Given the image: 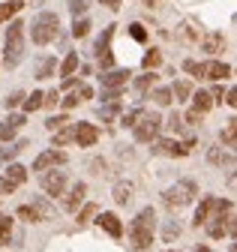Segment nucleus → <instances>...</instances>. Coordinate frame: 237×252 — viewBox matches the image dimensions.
<instances>
[{"label":"nucleus","instance_id":"nucleus-36","mask_svg":"<svg viewBox=\"0 0 237 252\" xmlns=\"http://www.w3.org/2000/svg\"><path fill=\"white\" fill-rule=\"evenodd\" d=\"M144 111L141 108H135V111H129V114H123V126H129V129H132V126L138 123V117H141Z\"/></svg>","mask_w":237,"mask_h":252},{"label":"nucleus","instance_id":"nucleus-29","mask_svg":"<svg viewBox=\"0 0 237 252\" xmlns=\"http://www.w3.org/2000/svg\"><path fill=\"white\" fill-rule=\"evenodd\" d=\"M75 69H78V54H66L63 66H60V75H72Z\"/></svg>","mask_w":237,"mask_h":252},{"label":"nucleus","instance_id":"nucleus-16","mask_svg":"<svg viewBox=\"0 0 237 252\" xmlns=\"http://www.w3.org/2000/svg\"><path fill=\"white\" fill-rule=\"evenodd\" d=\"M24 123V117L21 114H15V117H9L6 123H0V141H9L12 135H15V129H18V126Z\"/></svg>","mask_w":237,"mask_h":252},{"label":"nucleus","instance_id":"nucleus-24","mask_svg":"<svg viewBox=\"0 0 237 252\" xmlns=\"http://www.w3.org/2000/svg\"><path fill=\"white\" fill-rule=\"evenodd\" d=\"M222 141H225V144H231V147H237V117H234V120H228V126L222 129Z\"/></svg>","mask_w":237,"mask_h":252},{"label":"nucleus","instance_id":"nucleus-41","mask_svg":"<svg viewBox=\"0 0 237 252\" xmlns=\"http://www.w3.org/2000/svg\"><path fill=\"white\" fill-rule=\"evenodd\" d=\"M75 96H78V99H90V96H93V90L87 87V84H78V90H75Z\"/></svg>","mask_w":237,"mask_h":252},{"label":"nucleus","instance_id":"nucleus-47","mask_svg":"<svg viewBox=\"0 0 237 252\" xmlns=\"http://www.w3.org/2000/svg\"><path fill=\"white\" fill-rule=\"evenodd\" d=\"M54 102H57V90L45 93V99H42V105H54Z\"/></svg>","mask_w":237,"mask_h":252},{"label":"nucleus","instance_id":"nucleus-50","mask_svg":"<svg viewBox=\"0 0 237 252\" xmlns=\"http://www.w3.org/2000/svg\"><path fill=\"white\" fill-rule=\"evenodd\" d=\"M195 252H213V249H207V246H198V249H195Z\"/></svg>","mask_w":237,"mask_h":252},{"label":"nucleus","instance_id":"nucleus-9","mask_svg":"<svg viewBox=\"0 0 237 252\" xmlns=\"http://www.w3.org/2000/svg\"><path fill=\"white\" fill-rule=\"evenodd\" d=\"M192 147H195L192 138H186V141H156L153 144V150L162 153V156H186Z\"/></svg>","mask_w":237,"mask_h":252},{"label":"nucleus","instance_id":"nucleus-28","mask_svg":"<svg viewBox=\"0 0 237 252\" xmlns=\"http://www.w3.org/2000/svg\"><path fill=\"white\" fill-rule=\"evenodd\" d=\"M42 99H45V93H30V96H27V102H24V111H36V108H42Z\"/></svg>","mask_w":237,"mask_h":252},{"label":"nucleus","instance_id":"nucleus-48","mask_svg":"<svg viewBox=\"0 0 237 252\" xmlns=\"http://www.w3.org/2000/svg\"><path fill=\"white\" fill-rule=\"evenodd\" d=\"M99 3H105L108 9H120V0H99Z\"/></svg>","mask_w":237,"mask_h":252},{"label":"nucleus","instance_id":"nucleus-38","mask_svg":"<svg viewBox=\"0 0 237 252\" xmlns=\"http://www.w3.org/2000/svg\"><path fill=\"white\" fill-rule=\"evenodd\" d=\"M66 123H69V120H66L63 114H60V117H51V120H48V129H51V132H57V129H63Z\"/></svg>","mask_w":237,"mask_h":252},{"label":"nucleus","instance_id":"nucleus-1","mask_svg":"<svg viewBox=\"0 0 237 252\" xmlns=\"http://www.w3.org/2000/svg\"><path fill=\"white\" fill-rule=\"evenodd\" d=\"M153 210L150 207H144L138 216H135V222H132V228H129V237H132V246L135 249H147L153 243Z\"/></svg>","mask_w":237,"mask_h":252},{"label":"nucleus","instance_id":"nucleus-30","mask_svg":"<svg viewBox=\"0 0 237 252\" xmlns=\"http://www.w3.org/2000/svg\"><path fill=\"white\" fill-rule=\"evenodd\" d=\"M18 9H21V3H15V0H12V3H0V21L12 18V15H15Z\"/></svg>","mask_w":237,"mask_h":252},{"label":"nucleus","instance_id":"nucleus-5","mask_svg":"<svg viewBox=\"0 0 237 252\" xmlns=\"http://www.w3.org/2000/svg\"><path fill=\"white\" fill-rule=\"evenodd\" d=\"M195 195H198V186H195L192 180H180V183H174L168 192L162 195V201H165L168 207H174V210H177V207H186Z\"/></svg>","mask_w":237,"mask_h":252},{"label":"nucleus","instance_id":"nucleus-12","mask_svg":"<svg viewBox=\"0 0 237 252\" xmlns=\"http://www.w3.org/2000/svg\"><path fill=\"white\" fill-rule=\"evenodd\" d=\"M99 81L105 90H120L129 81V72L126 69H105V75H99Z\"/></svg>","mask_w":237,"mask_h":252},{"label":"nucleus","instance_id":"nucleus-31","mask_svg":"<svg viewBox=\"0 0 237 252\" xmlns=\"http://www.w3.org/2000/svg\"><path fill=\"white\" fill-rule=\"evenodd\" d=\"M18 216H21V219H27V222H39V213L33 210V204H24V207H18Z\"/></svg>","mask_w":237,"mask_h":252},{"label":"nucleus","instance_id":"nucleus-11","mask_svg":"<svg viewBox=\"0 0 237 252\" xmlns=\"http://www.w3.org/2000/svg\"><path fill=\"white\" fill-rule=\"evenodd\" d=\"M63 186H66V174L63 171H48V174H42V189H45L48 195H60Z\"/></svg>","mask_w":237,"mask_h":252},{"label":"nucleus","instance_id":"nucleus-15","mask_svg":"<svg viewBox=\"0 0 237 252\" xmlns=\"http://www.w3.org/2000/svg\"><path fill=\"white\" fill-rule=\"evenodd\" d=\"M84 192H87V186H84V183H75L72 192H69L66 201H63V207H66V210H78V204L84 201Z\"/></svg>","mask_w":237,"mask_h":252},{"label":"nucleus","instance_id":"nucleus-37","mask_svg":"<svg viewBox=\"0 0 237 252\" xmlns=\"http://www.w3.org/2000/svg\"><path fill=\"white\" fill-rule=\"evenodd\" d=\"M21 99H24V93H21V90H12V93H9V96H6L3 102H6V108H15Z\"/></svg>","mask_w":237,"mask_h":252},{"label":"nucleus","instance_id":"nucleus-4","mask_svg":"<svg viewBox=\"0 0 237 252\" xmlns=\"http://www.w3.org/2000/svg\"><path fill=\"white\" fill-rule=\"evenodd\" d=\"M24 57V24L12 21V27L6 30V66H18Z\"/></svg>","mask_w":237,"mask_h":252},{"label":"nucleus","instance_id":"nucleus-46","mask_svg":"<svg viewBox=\"0 0 237 252\" xmlns=\"http://www.w3.org/2000/svg\"><path fill=\"white\" fill-rule=\"evenodd\" d=\"M114 111H117V102H111L108 108H99V117H111Z\"/></svg>","mask_w":237,"mask_h":252},{"label":"nucleus","instance_id":"nucleus-43","mask_svg":"<svg viewBox=\"0 0 237 252\" xmlns=\"http://www.w3.org/2000/svg\"><path fill=\"white\" fill-rule=\"evenodd\" d=\"M168 126H171V129H180V126H183L180 114H171V117H168Z\"/></svg>","mask_w":237,"mask_h":252},{"label":"nucleus","instance_id":"nucleus-33","mask_svg":"<svg viewBox=\"0 0 237 252\" xmlns=\"http://www.w3.org/2000/svg\"><path fill=\"white\" fill-rule=\"evenodd\" d=\"M171 93H174V96H177V99H186V96H189V93H192V87H189V81H177Z\"/></svg>","mask_w":237,"mask_h":252},{"label":"nucleus","instance_id":"nucleus-14","mask_svg":"<svg viewBox=\"0 0 237 252\" xmlns=\"http://www.w3.org/2000/svg\"><path fill=\"white\" fill-rule=\"evenodd\" d=\"M99 225H102L111 237H120V234H123V225H120V219H117L114 213H102V216H99Z\"/></svg>","mask_w":237,"mask_h":252},{"label":"nucleus","instance_id":"nucleus-6","mask_svg":"<svg viewBox=\"0 0 237 252\" xmlns=\"http://www.w3.org/2000/svg\"><path fill=\"white\" fill-rule=\"evenodd\" d=\"M183 69L192 72V75H198V78H213V81H219V78H225V75L231 72L225 63H219V60H207V63L186 60V63H183Z\"/></svg>","mask_w":237,"mask_h":252},{"label":"nucleus","instance_id":"nucleus-3","mask_svg":"<svg viewBox=\"0 0 237 252\" xmlns=\"http://www.w3.org/2000/svg\"><path fill=\"white\" fill-rule=\"evenodd\" d=\"M57 30H60V21H57L54 12H42V15H36V21L30 24V33H33V42H36V45L51 42V39L57 36Z\"/></svg>","mask_w":237,"mask_h":252},{"label":"nucleus","instance_id":"nucleus-20","mask_svg":"<svg viewBox=\"0 0 237 252\" xmlns=\"http://www.w3.org/2000/svg\"><path fill=\"white\" fill-rule=\"evenodd\" d=\"M228 231V222H225V216H216L213 222H207V234L210 237H222Z\"/></svg>","mask_w":237,"mask_h":252},{"label":"nucleus","instance_id":"nucleus-51","mask_svg":"<svg viewBox=\"0 0 237 252\" xmlns=\"http://www.w3.org/2000/svg\"><path fill=\"white\" fill-rule=\"evenodd\" d=\"M231 252H237V243H234V246H231Z\"/></svg>","mask_w":237,"mask_h":252},{"label":"nucleus","instance_id":"nucleus-39","mask_svg":"<svg viewBox=\"0 0 237 252\" xmlns=\"http://www.w3.org/2000/svg\"><path fill=\"white\" fill-rule=\"evenodd\" d=\"M129 33H132V39H138V42L147 39V30H144L141 24H132V27H129Z\"/></svg>","mask_w":237,"mask_h":252},{"label":"nucleus","instance_id":"nucleus-26","mask_svg":"<svg viewBox=\"0 0 237 252\" xmlns=\"http://www.w3.org/2000/svg\"><path fill=\"white\" fill-rule=\"evenodd\" d=\"M51 72H54V57H42L36 66V78H48Z\"/></svg>","mask_w":237,"mask_h":252},{"label":"nucleus","instance_id":"nucleus-27","mask_svg":"<svg viewBox=\"0 0 237 252\" xmlns=\"http://www.w3.org/2000/svg\"><path fill=\"white\" fill-rule=\"evenodd\" d=\"M87 33H90V21H87V18H78V21L72 24V36L81 39V36H87Z\"/></svg>","mask_w":237,"mask_h":252},{"label":"nucleus","instance_id":"nucleus-10","mask_svg":"<svg viewBox=\"0 0 237 252\" xmlns=\"http://www.w3.org/2000/svg\"><path fill=\"white\" fill-rule=\"evenodd\" d=\"M63 162H66V153H63V150H45V153L36 156L33 168H36V171H45V168H51V165H63Z\"/></svg>","mask_w":237,"mask_h":252},{"label":"nucleus","instance_id":"nucleus-32","mask_svg":"<svg viewBox=\"0 0 237 252\" xmlns=\"http://www.w3.org/2000/svg\"><path fill=\"white\" fill-rule=\"evenodd\" d=\"M153 102L156 105H171V90H165V87L153 90Z\"/></svg>","mask_w":237,"mask_h":252},{"label":"nucleus","instance_id":"nucleus-40","mask_svg":"<svg viewBox=\"0 0 237 252\" xmlns=\"http://www.w3.org/2000/svg\"><path fill=\"white\" fill-rule=\"evenodd\" d=\"M69 9H72V15H81L87 9V0H69Z\"/></svg>","mask_w":237,"mask_h":252},{"label":"nucleus","instance_id":"nucleus-17","mask_svg":"<svg viewBox=\"0 0 237 252\" xmlns=\"http://www.w3.org/2000/svg\"><path fill=\"white\" fill-rule=\"evenodd\" d=\"M210 108H213V96H210V93H204V90H198V93H195V105H192V111H195V114H207Z\"/></svg>","mask_w":237,"mask_h":252},{"label":"nucleus","instance_id":"nucleus-34","mask_svg":"<svg viewBox=\"0 0 237 252\" xmlns=\"http://www.w3.org/2000/svg\"><path fill=\"white\" fill-rule=\"evenodd\" d=\"M93 213H96V204H84V210L78 213V222H81V225H84V222H90V216H93Z\"/></svg>","mask_w":237,"mask_h":252},{"label":"nucleus","instance_id":"nucleus-25","mask_svg":"<svg viewBox=\"0 0 237 252\" xmlns=\"http://www.w3.org/2000/svg\"><path fill=\"white\" fill-rule=\"evenodd\" d=\"M159 63H162V54H159L156 48H150V51L144 54V60H141V66H144V69H156Z\"/></svg>","mask_w":237,"mask_h":252},{"label":"nucleus","instance_id":"nucleus-19","mask_svg":"<svg viewBox=\"0 0 237 252\" xmlns=\"http://www.w3.org/2000/svg\"><path fill=\"white\" fill-rule=\"evenodd\" d=\"M204 51H210V54H216V51H222V45H225V36L222 33H210V36H204Z\"/></svg>","mask_w":237,"mask_h":252},{"label":"nucleus","instance_id":"nucleus-44","mask_svg":"<svg viewBox=\"0 0 237 252\" xmlns=\"http://www.w3.org/2000/svg\"><path fill=\"white\" fill-rule=\"evenodd\" d=\"M177 234H180V228H177L174 222H171V225H165V240H171V237H177Z\"/></svg>","mask_w":237,"mask_h":252},{"label":"nucleus","instance_id":"nucleus-18","mask_svg":"<svg viewBox=\"0 0 237 252\" xmlns=\"http://www.w3.org/2000/svg\"><path fill=\"white\" fill-rule=\"evenodd\" d=\"M207 159H210L213 165H231V162H237V156H234V153H225V150H219V147H213L210 153H207Z\"/></svg>","mask_w":237,"mask_h":252},{"label":"nucleus","instance_id":"nucleus-13","mask_svg":"<svg viewBox=\"0 0 237 252\" xmlns=\"http://www.w3.org/2000/svg\"><path fill=\"white\" fill-rule=\"evenodd\" d=\"M96 138H99L96 126H90V123H78V126H75V141H78L81 147H90V144H96Z\"/></svg>","mask_w":237,"mask_h":252},{"label":"nucleus","instance_id":"nucleus-35","mask_svg":"<svg viewBox=\"0 0 237 252\" xmlns=\"http://www.w3.org/2000/svg\"><path fill=\"white\" fill-rule=\"evenodd\" d=\"M153 81H156V75H153V72H150V75H141V78L135 81V90H141V93H144V90H147V87H150Z\"/></svg>","mask_w":237,"mask_h":252},{"label":"nucleus","instance_id":"nucleus-45","mask_svg":"<svg viewBox=\"0 0 237 252\" xmlns=\"http://www.w3.org/2000/svg\"><path fill=\"white\" fill-rule=\"evenodd\" d=\"M78 102H81V99H78V96H75V93H72V96H66V99H63V108H75Z\"/></svg>","mask_w":237,"mask_h":252},{"label":"nucleus","instance_id":"nucleus-49","mask_svg":"<svg viewBox=\"0 0 237 252\" xmlns=\"http://www.w3.org/2000/svg\"><path fill=\"white\" fill-rule=\"evenodd\" d=\"M228 231H231V237H237V219L231 222V228H228Z\"/></svg>","mask_w":237,"mask_h":252},{"label":"nucleus","instance_id":"nucleus-42","mask_svg":"<svg viewBox=\"0 0 237 252\" xmlns=\"http://www.w3.org/2000/svg\"><path fill=\"white\" fill-rule=\"evenodd\" d=\"M225 102H228L231 108H237V87H231V90L225 93Z\"/></svg>","mask_w":237,"mask_h":252},{"label":"nucleus","instance_id":"nucleus-21","mask_svg":"<svg viewBox=\"0 0 237 252\" xmlns=\"http://www.w3.org/2000/svg\"><path fill=\"white\" fill-rule=\"evenodd\" d=\"M72 138H75V129H72V126H63V129L54 132V147H63V144H69Z\"/></svg>","mask_w":237,"mask_h":252},{"label":"nucleus","instance_id":"nucleus-23","mask_svg":"<svg viewBox=\"0 0 237 252\" xmlns=\"http://www.w3.org/2000/svg\"><path fill=\"white\" fill-rule=\"evenodd\" d=\"M129 195H132V183H117V186H114V201H117V204H126Z\"/></svg>","mask_w":237,"mask_h":252},{"label":"nucleus","instance_id":"nucleus-22","mask_svg":"<svg viewBox=\"0 0 237 252\" xmlns=\"http://www.w3.org/2000/svg\"><path fill=\"white\" fill-rule=\"evenodd\" d=\"M12 237V216H0V246H6Z\"/></svg>","mask_w":237,"mask_h":252},{"label":"nucleus","instance_id":"nucleus-7","mask_svg":"<svg viewBox=\"0 0 237 252\" xmlns=\"http://www.w3.org/2000/svg\"><path fill=\"white\" fill-rule=\"evenodd\" d=\"M159 126H162V120H159V114H141L138 117V123L132 126V132H135V138L138 141H153L156 135H159Z\"/></svg>","mask_w":237,"mask_h":252},{"label":"nucleus","instance_id":"nucleus-2","mask_svg":"<svg viewBox=\"0 0 237 252\" xmlns=\"http://www.w3.org/2000/svg\"><path fill=\"white\" fill-rule=\"evenodd\" d=\"M228 213H231V201H225V198H204V201L198 204V210H195L192 225H207L210 219L228 216Z\"/></svg>","mask_w":237,"mask_h":252},{"label":"nucleus","instance_id":"nucleus-8","mask_svg":"<svg viewBox=\"0 0 237 252\" xmlns=\"http://www.w3.org/2000/svg\"><path fill=\"white\" fill-rule=\"evenodd\" d=\"M24 180H27V168L24 165H9L6 174L0 177V192H15Z\"/></svg>","mask_w":237,"mask_h":252}]
</instances>
